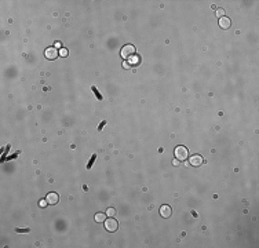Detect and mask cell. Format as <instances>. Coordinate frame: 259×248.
<instances>
[{
	"label": "cell",
	"instance_id": "cell-2",
	"mask_svg": "<svg viewBox=\"0 0 259 248\" xmlns=\"http://www.w3.org/2000/svg\"><path fill=\"white\" fill-rule=\"evenodd\" d=\"M134 54H135V47L132 44H125L121 48V51H120V55H121V58H124V59H128L131 55H134Z\"/></svg>",
	"mask_w": 259,
	"mask_h": 248
},
{
	"label": "cell",
	"instance_id": "cell-18",
	"mask_svg": "<svg viewBox=\"0 0 259 248\" xmlns=\"http://www.w3.org/2000/svg\"><path fill=\"white\" fill-rule=\"evenodd\" d=\"M123 66H124L125 69H130V68H131V65H130L128 61H124V62H123Z\"/></svg>",
	"mask_w": 259,
	"mask_h": 248
},
{
	"label": "cell",
	"instance_id": "cell-12",
	"mask_svg": "<svg viewBox=\"0 0 259 248\" xmlns=\"http://www.w3.org/2000/svg\"><path fill=\"white\" fill-rule=\"evenodd\" d=\"M95 160H97V154H92V156H91V159H90V161H88V164H87V168H88V170L92 167V164H94V161H95Z\"/></svg>",
	"mask_w": 259,
	"mask_h": 248
},
{
	"label": "cell",
	"instance_id": "cell-7",
	"mask_svg": "<svg viewBox=\"0 0 259 248\" xmlns=\"http://www.w3.org/2000/svg\"><path fill=\"white\" fill-rule=\"evenodd\" d=\"M46 200H47V203H48V204H57V203H58V200H59V197H58L57 193L51 192V193H48V194H47Z\"/></svg>",
	"mask_w": 259,
	"mask_h": 248
},
{
	"label": "cell",
	"instance_id": "cell-5",
	"mask_svg": "<svg viewBox=\"0 0 259 248\" xmlns=\"http://www.w3.org/2000/svg\"><path fill=\"white\" fill-rule=\"evenodd\" d=\"M189 163H190L192 166H194V167L201 166L203 164V157L200 154H193L192 157H189Z\"/></svg>",
	"mask_w": 259,
	"mask_h": 248
},
{
	"label": "cell",
	"instance_id": "cell-16",
	"mask_svg": "<svg viewBox=\"0 0 259 248\" xmlns=\"http://www.w3.org/2000/svg\"><path fill=\"white\" fill-rule=\"evenodd\" d=\"M223 14H225V11L223 10H216V17H219V18H222V17H223Z\"/></svg>",
	"mask_w": 259,
	"mask_h": 248
},
{
	"label": "cell",
	"instance_id": "cell-15",
	"mask_svg": "<svg viewBox=\"0 0 259 248\" xmlns=\"http://www.w3.org/2000/svg\"><path fill=\"white\" fill-rule=\"evenodd\" d=\"M47 204H48V203H47V200H40V201H39V207L44 208V207H46Z\"/></svg>",
	"mask_w": 259,
	"mask_h": 248
},
{
	"label": "cell",
	"instance_id": "cell-11",
	"mask_svg": "<svg viewBox=\"0 0 259 248\" xmlns=\"http://www.w3.org/2000/svg\"><path fill=\"white\" fill-rule=\"evenodd\" d=\"M91 90H92V93H94V95H95V96H97V98H98V101H102V99H104V96H102V95L99 94V91H98V88H97V87H95V86H92V87H91Z\"/></svg>",
	"mask_w": 259,
	"mask_h": 248
},
{
	"label": "cell",
	"instance_id": "cell-19",
	"mask_svg": "<svg viewBox=\"0 0 259 248\" xmlns=\"http://www.w3.org/2000/svg\"><path fill=\"white\" fill-rule=\"evenodd\" d=\"M105 124H106V121H105V120H104V121H101V124H99V127H98V131H101L102 128H104V127H105Z\"/></svg>",
	"mask_w": 259,
	"mask_h": 248
},
{
	"label": "cell",
	"instance_id": "cell-4",
	"mask_svg": "<svg viewBox=\"0 0 259 248\" xmlns=\"http://www.w3.org/2000/svg\"><path fill=\"white\" fill-rule=\"evenodd\" d=\"M58 54H59V51L57 50L55 47H48V48L46 50L44 55H46L47 59H55V58L58 57Z\"/></svg>",
	"mask_w": 259,
	"mask_h": 248
},
{
	"label": "cell",
	"instance_id": "cell-13",
	"mask_svg": "<svg viewBox=\"0 0 259 248\" xmlns=\"http://www.w3.org/2000/svg\"><path fill=\"white\" fill-rule=\"evenodd\" d=\"M68 54H69V51L66 50V48H63V47L61 48V50H59V55L63 57V58H65V57H68Z\"/></svg>",
	"mask_w": 259,
	"mask_h": 248
},
{
	"label": "cell",
	"instance_id": "cell-1",
	"mask_svg": "<svg viewBox=\"0 0 259 248\" xmlns=\"http://www.w3.org/2000/svg\"><path fill=\"white\" fill-rule=\"evenodd\" d=\"M174 154H175V159H178L179 161H183V160H186L189 157V152H188V149H186L185 146H177Z\"/></svg>",
	"mask_w": 259,
	"mask_h": 248
},
{
	"label": "cell",
	"instance_id": "cell-14",
	"mask_svg": "<svg viewBox=\"0 0 259 248\" xmlns=\"http://www.w3.org/2000/svg\"><path fill=\"white\" fill-rule=\"evenodd\" d=\"M106 215L107 216H114V215H116V210H114V208H107Z\"/></svg>",
	"mask_w": 259,
	"mask_h": 248
},
{
	"label": "cell",
	"instance_id": "cell-10",
	"mask_svg": "<svg viewBox=\"0 0 259 248\" xmlns=\"http://www.w3.org/2000/svg\"><path fill=\"white\" fill-rule=\"evenodd\" d=\"M130 65H135V64H138V62H139V57H138V55H135V54H134V55H131L130 58Z\"/></svg>",
	"mask_w": 259,
	"mask_h": 248
},
{
	"label": "cell",
	"instance_id": "cell-6",
	"mask_svg": "<svg viewBox=\"0 0 259 248\" xmlns=\"http://www.w3.org/2000/svg\"><path fill=\"white\" fill-rule=\"evenodd\" d=\"M171 212H172V211H171L170 205H161V207H160V215L163 218H170Z\"/></svg>",
	"mask_w": 259,
	"mask_h": 248
},
{
	"label": "cell",
	"instance_id": "cell-8",
	"mask_svg": "<svg viewBox=\"0 0 259 248\" xmlns=\"http://www.w3.org/2000/svg\"><path fill=\"white\" fill-rule=\"evenodd\" d=\"M219 25L222 29H229L230 28V20H229L227 17H222L219 20Z\"/></svg>",
	"mask_w": 259,
	"mask_h": 248
},
{
	"label": "cell",
	"instance_id": "cell-17",
	"mask_svg": "<svg viewBox=\"0 0 259 248\" xmlns=\"http://www.w3.org/2000/svg\"><path fill=\"white\" fill-rule=\"evenodd\" d=\"M17 233H29V229H15Z\"/></svg>",
	"mask_w": 259,
	"mask_h": 248
},
{
	"label": "cell",
	"instance_id": "cell-3",
	"mask_svg": "<svg viewBox=\"0 0 259 248\" xmlns=\"http://www.w3.org/2000/svg\"><path fill=\"white\" fill-rule=\"evenodd\" d=\"M117 227H119V223H117V221L114 219L113 216H110L109 219L105 221V229L107 232H116Z\"/></svg>",
	"mask_w": 259,
	"mask_h": 248
},
{
	"label": "cell",
	"instance_id": "cell-9",
	"mask_svg": "<svg viewBox=\"0 0 259 248\" xmlns=\"http://www.w3.org/2000/svg\"><path fill=\"white\" fill-rule=\"evenodd\" d=\"M95 221L99 222V223L105 222V221H106V214H105V212H98L97 215H95Z\"/></svg>",
	"mask_w": 259,
	"mask_h": 248
}]
</instances>
